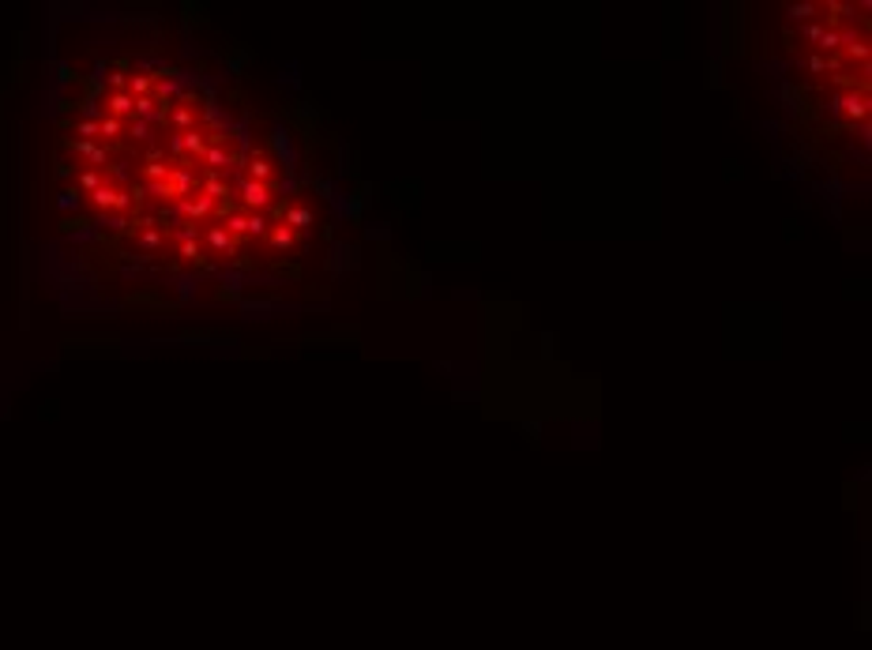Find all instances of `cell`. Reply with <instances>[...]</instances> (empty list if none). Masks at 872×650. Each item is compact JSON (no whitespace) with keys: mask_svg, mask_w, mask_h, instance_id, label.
<instances>
[{"mask_svg":"<svg viewBox=\"0 0 872 650\" xmlns=\"http://www.w3.org/2000/svg\"><path fill=\"white\" fill-rule=\"evenodd\" d=\"M286 219H290L293 226H304V222H309V211H301V207H293V211H286Z\"/></svg>","mask_w":872,"mask_h":650,"instance_id":"cell-1","label":"cell"},{"mask_svg":"<svg viewBox=\"0 0 872 650\" xmlns=\"http://www.w3.org/2000/svg\"><path fill=\"white\" fill-rule=\"evenodd\" d=\"M271 241H275V245H290L293 233H290V230H275V233H271Z\"/></svg>","mask_w":872,"mask_h":650,"instance_id":"cell-2","label":"cell"}]
</instances>
